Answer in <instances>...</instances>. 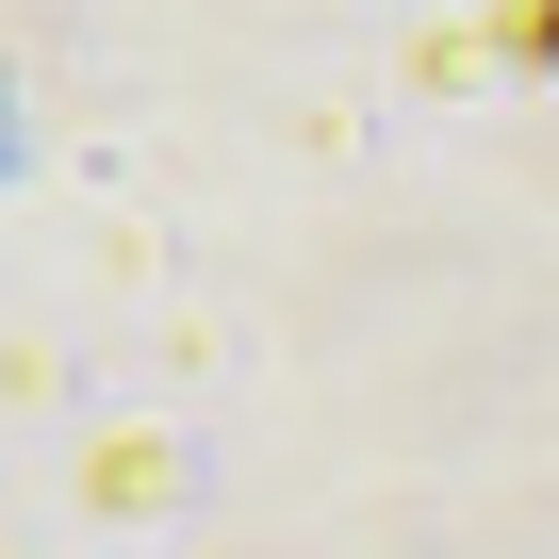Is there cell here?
<instances>
[{
	"instance_id": "6da1fadb",
	"label": "cell",
	"mask_w": 559,
	"mask_h": 559,
	"mask_svg": "<svg viewBox=\"0 0 559 559\" xmlns=\"http://www.w3.org/2000/svg\"><path fill=\"white\" fill-rule=\"evenodd\" d=\"M510 50H543V67H559V0H510Z\"/></svg>"
}]
</instances>
